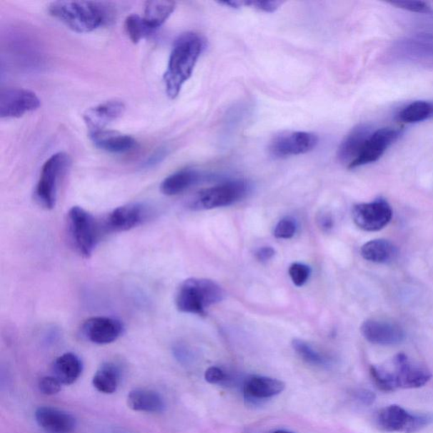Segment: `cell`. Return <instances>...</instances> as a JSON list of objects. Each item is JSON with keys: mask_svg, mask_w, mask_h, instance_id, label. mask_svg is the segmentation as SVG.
I'll list each match as a JSON object with an SVG mask.
<instances>
[{"mask_svg": "<svg viewBox=\"0 0 433 433\" xmlns=\"http://www.w3.org/2000/svg\"><path fill=\"white\" fill-rule=\"evenodd\" d=\"M176 9V3L164 0H151L145 3L144 20L154 31L162 26Z\"/></svg>", "mask_w": 433, "mask_h": 433, "instance_id": "obj_24", "label": "cell"}, {"mask_svg": "<svg viewBox=\"0 0 433 433\" xmlns=\"http://www.w3.org/2000/svg\"><path fill=\"white\" fill-rule=\"evenodd\" d=\"M41 101L34 91L9 87L0 91V117L21 118L40 107Z\"/></svg>", "mask_w": 433, "mask_h": 433, "instance_id": "obj_11", "label": "cell"}, {"mask_svg": "<svg viewBox=\"0 0 433 433\" xmlns=\"http://www.w3.org/2000/svg\"><path fill=\"white\" fill-rule=\"evenodd\" d=\"M283 1H262V0H252V1H243V6H247L255 10L266 12L273 13L279 10L283 6Z\"/></svg>", "mask_w": 433, "mask_h": 433, "instance_id": "obj_34", "label": "cell"}, {"mask_svg": "<svg viewBox=\"0 0 433 433\" xmlns=\"http://www.w3.org/2000/svg\"><path fill=\"white\" fill-rule=\"evenodd\" d=\"M361 332L368 342L386 347L402 344L405 337L404 330L399 325L380 320L364 322Z\"/></svg>", "mask_w": 433, "mask_h": 433, "instance_id": "obj_15", "label": "cell"}, {"mask_svg": "<svg viewBox=\"0 0 433 433\" xmlns=\"http://www.w3.org/2000/svg\"><path fill=\"white\" fill-rule=\"evenodd\" d=\"M354 397L366 407H370L376 400V394L368 389H359L354 393Z\"/></svg>", "mask_w": 433, "mask_h": 433, "instance_id": "obj_36", "label": "cell"}, {"mask_svg": "<svg viewBox=\"0 0 433 433\" xmlns=\"http://www.w3.org/2000/svg\"><path fill=\"white\" fill-rule=\"evenodd\" d=\"M225 379L224 372L219 367H209L205 372V379L211 384H219Z\"/></svg>", "mask_w": 433, "mask_h": 433, "instance_id": "obj_35", "label": "cell"}, {"mask_svg": "<svg viewBox=\"0 0 433 433\" xmlns=\"http://www.w3.org/2000/svg\"><path fill=\"white\" fill-rule=\"evenodd\" d=\"M35 418L44 430L52 433H68L75 429L76 421L71 414L52 407L36 409Z\"/></svg>", "mask_w": 433, "mask_h": 433, "instance_id": "obj_18", "label": "cell"}, {"mask_svg": "<svg viewBox=\"0 0 433 433\" xmlns=\"http://www.w3.org/2000/svg\"><path fill=\"white\" fill-rule=\"evenodd\" d=\"M389 4L411 12L429 14L433 11L429 4L424 1H417V0H398V1H393Z\"/></svg>", "mask_w": 433, "mask_h": 433, "instance_id": "obj_31", "label": "cell"}, {"mask_svg": "<svg viewBox=\"0 0 433 433\" xmlns=\"http://www.w3.org/2000/svg\"><path fill=\"white\" fill-rule=\"evenodd\" d=\"M49 12L77 34L99 29L110 16L103 4L91 1H55L49 4Z\"/></svg>", "mask_w": 433, "mask_h": 433, "instance_id": "obj_3", "label": "cell"}, {"mask_svg": "<svg viewBox=\"0 0 433 433\" xmlns=\"http://www.w3.org/2000/svg\"><path fill=\"white\" fill-rule=\"evenodd\" d=\"M400 121L418 123L433 118V103L429 101H416L404 107L398 114Z\"/></svg>", "mask_w": 433, "mask_h": 433, "instance_id": "obj_27", "label": "cell"}, {"mask_svg": "<svg viewBox=\"0 0 433 433\" xmlns=\"http://www.w3.org/2000/svg\"><path fill=\"white\" fill-rule=\"evenodd\" d=\"M364 259L375 264H387L397 256V249L386 239H373L361 249Z\"/></svg>", "mask_w": 433, "mask_h": 433, "instance_id": "obj_25", "label": "cell"}, {"mask_svg": "<svg viewBox=\"0 0 433 433\" xmlns=\"http://www.w3.org/2000/svg\"><path fill=\"white\" fill-rule=\"evenodd\" d=\"M82 334L96 344H108L121 337L124 325L119 320L107 317H94L82 325Z\"/></svg>", "mask_w": 433, "mask_h": 433, "instance_id": "obj_14", "label": "cell"}, {"mask_svg": "<svg viewBox=\"0 0 433 433\" xmlns=\"http://www.w3.org/2000/svg\"><path fill=\"white\" fill-rule=\"evenodd\" d=\"M377 425L387 432L416 433L433 421L430 414H414L399 405L392 404L377 414Z\"/></svg>", "mask_w": 433, "mask_h": 433, "instance_id": "obj_8", "label": "cell"}, {"mask_svg": "<svg viewBox=\"0 0 433 433\" xmlns=\"http://www.w3.org/2000/svg\"><path fill=\"white\" fill-rule=\"evenodd\" d=\"M71 163L67 154L57 153L50 156L41 168L35 198L44 209L51 210L56 204L59 182L67 173Z\"/></svg>", "mask_w": 433, "mask_h": 433, "instance_id": "obj_6", "label": "cell"}, {"mask_svg": "<svg viewBox=\"0 0 433 433\" xmlns=\"http://www.w3.org/2000/svg\"><path fill=\"white\" fill-rule=\"evenodd\" d=\"M319 144L314 133L307 131L283 132L273 138L269 151L273 158L282 159L289 156L309 153Z\"/></svg>", "mask_w": 433, "mask_h": 433, "instance_id": "obj_9", "label": "cell"}, {"mask_svg": "<svg viewBox=\"0 0 433 433\" xmlns=\"http://www.w3.org/2000/svg\"><path fill=\"white\" fill-rule=\"evenodd\" d=\"M126 110L122 101L110 100L86 110L83 119L90 133L104 130L110 123L121 117Z\"/></svg>", "mask_w": 433, "mask_h": 433, "instance_id": "obj_16", "label": "cell"}, {"mask_svg": "<svg viewBox=\"0 0 433 433\" xmlns=\"http://www.w3.org/2000/svg\"><path fill=\"white\" fill-rule=\"evenodd\" d=\"M165 156L166 153L164 149L156 151L155 154L151 156L149 161H147L146 165H154L155 164H158Z\"/></svg>", "mask_w": 433, "mask_h": 433, "instance_id": "obj_38", "label": "cell"}, {"mask_svg": "<svg viewBox=\"0 0 433 433\" xmlns=\"http://www.w3.org/2000/svg\"><path fill=\"white\" fill-rule=\"evenodd\" d=\"M392 216V209L388 201L382 198L369 204L356 205L352 211L354 224L365 232H379L385 228Z\"/></svg>", "mask_w": 433, "mask_h": 433, "instance_id": "obj_12", "label": "cell"}, {"mask_svg": "<svg viewBox=\"0 0 433 433\" xmlns=\"http://www.w3.org/2000/svg\"><path fill=\"white\" fill-rule=\"evenodd\" d=\"M285 384L282 381L268 377L253 376L244 384L246 399L252 404L274 397L283 392Z\"/></svg>", "mask_w": 433, "mask_h": 433, "instance_id": "obj_17", "label": "cell"}, {"mask_svg": "<svg viewBox=\"0 0 433 433\" xmlns=\"http://www.w3.org/2000/svg\"><path fill=\"white\" fill-rule=\"evenodd\" d=\"M128 407L135 412L149 413L162 412L165 407L161 395L149 389H135L131 391L127 398Z\"/></svg>", "mask_w": 433, "mask_h": 433, "instance_id": "obj_22", "label": "cell"}, {"mask_svg": "<svg viewBox=\"0 0 433 433\" xmlns=\"http://www.w3.org/2000/svg\"><path fill=\"white\" fill-rule=\"evenodd\" d=\"M402 131L394 128H382L372 133L357 159L348 166L349 169L374 163L387 149L402 136Z\"/></svg>", "mask_w": 433, "mask_h": 433, "instance_id": "obj_13", "label": "cell"}, {"mask_svg": "<svg viewBox=\"0 0 433 433\" xmlns=\"http://www.w3.org/2000/svg\"><path fill=\"white\" fill-rule=\"evenodd\" d=\"M40 392L45 395L56 394L61 390L62 384L54 376L41 377L39 382Z\"/></svg>", "mask_w": 433, "mask_h": 433, "instance_id": "obj_33", "label": "cell"}, {"mask_svg": "<svg viewBox=\"0 0 433 433\" xmlns=\"http://www.w3.org/2000/svg\"><path fill=\"white\" fill-rule=\"evenodd\" d=\"M149 209L141 204H129L116 207L100 221L103 233L126 232L140 227L149 216Z\"/></svg>", "mask_w": 433, "mask_h": 433, "instance_id": "obj_10", "label": "cell"}, {"mask_svg": "<svg viewBox=\"0 0 433 433\" xmlns=\"http://www.w3.org/2000/svg\"><path fill=\"white\" fill-rule=\"evenodd\" d=\"M289 274L294 285L298 287H303L310 277L311 269L309 267L303 264H293L289 267Z\"/></svg>", "mask_w": 433, "mask_h": 433, "instance_id": "obj_30", "label": "cell"}, {"mask_svg": "<svg viewBox=\"0 0 433 433\" xmlns=\"http://www.w3.org/2000/svg\"><path fill=\"white\" fill-rule=\"evenodd\" d=\"M205 47V41L196 32H186L174 41L167 70L164 76L166 94L176 99L193 71Z\"/></svg>", "mask_w": 433, "mask_h": 433, "instance_id": "obj_1", "label": "cell"}, {"mask_svg": "<svg viewBox=\"0 0 433 433\" xmlns=\"http://www.w3.org/2000/svg\"><path fill=\"white\" fill-rule=\"evenodd\" d=\"M320 223L322 228L324 229L329 230L333 227V219L329 215L322 216Z\"/></svg>", "mask_w": 433, "mask_h": 433, "instance_id": "obj_39", "label": "cell"}, {"mask_svg": "<svg viewBox=\"0 0 433 433\" xmlns=\"http://www.w3.org/2000/svg\"><path fill=\"white\" fill-rule=\"evenodd\" d=\"M297 232V224L290 218L281 219L274 229V236L279 239H290Z\"/></svg>", "mask_w": 433, "mask_h": 433, "instance_id": "obj_32", "label": "cell"}, {"mask_svg": "<svg viewBox=\"0 0 433 433\" xmlns=\"http://www.w3.org/2000/svg\"><path fill=\"white\" fill-rule=\"evenodd\" d=\"M224 292L220 285L206 279H189L179 285L176 305L179 312L205 316L211 306L223 301Z\"/></svg>", "mask_w": 433, "mask_h": 433, "instance_id": "obj_4", "label": "cell"}, {"mask_svg": "<svg viewBox=\"0 0 433 433\" xmlns=\"http://www.w3.org/2000/svg\"><path fill=\"white\" fill-rule=\"evenodd\" d=\"M372 132V127L368 124H360L354 127L339 147L337 155L340 162L349 165L354 162Z\"/></svg>", "mask_w": 433, "mask_h": 433, "instance_id": "obj_19", "label": "cell"}, {"mask_svg": "<svg viewBox=\"0 0 433 433\" xmlns=\"http://www.w3.org/2000/svg\"><path fill=\"white\" fill-rule=\"evenodd\" d=\"M67 229L72 246L81 257L89 258L102 234L100 221L81 206L71 207L67 214Z\"/></svg>", "mask_w": 433, "mask_h": 433, "instance_id": "obj_5", "label": "cell"}, {"mask_svg": "<svg viewBox=\"0 0 433 433\" xmlns=\"http://www.w3.org/2000/svg\"><path fill=\"white\" fill-rule=\"evenodd\" d=\"M370 374L377 388L384 392L422 388L432 377L429 370L412 363L404 354H399L394 358L393 370L372 366Z\"/></svg>", "mask_w": 433, "mask_h": 433, "instance_id": "obj_2", "label": "cell"}, {"mask_svg": "<svg viewBox=\"0 0 433 433\" xmlns=\"http://www.w3.org/2000/svg\"><path fill=\"white\" fill-rule=\"evenodd\" d=\"M292 347L298 354V356L307 363L313 366H326L328 365V359L322 356L320 353L315 351L309 344L305 341L294 339L292 341Z\"/></svg>", "mask_w": 433, "mask_h": 433, "instance_id": "obj_29", "label": "cell"}, {"mask_svg": "<svg viewBox=\"0 0 433 433\" xmlns=\"http://www.w3.org/2000/svg\"><path fill=\"white\" fill-rule=\"evenodd\" d=\"M201 174L193 169H185L170 174L160 185V191L165 196H176L196 185L201 181Z\"/></svg>", "mask_w": 433, "mask_h": 433, "instance_id": "obj_21", "label": "cell"}, {"mask_svg": "<svg viewBox=\"0 0 433 433\" xmlns=\"http://www.w3.org/2000/svg\"><path fill=\"white\" fill-rule=\"evenodd\" d=\"M274 433H294V432H289V431H284V430H279V431H276Z\"/></svg>", "mask_w": 433, "mask_h": 433, "instance_id": "obj_40", "label": "cell"}, {"mask_svg": "<svg viewBox=\"0 0 433 433\" xmlns=\"http://www.w3.org/2000/svg\"><path fill=\"white\" fill-rule=\"evenodd\" d=\"M250 191V184L242 179L224 182L197 192L190 201L189 207L200 211L230 206L244 199Z\"/></svg>", "mask_w": 433, "mask_h": 433, "instance_id": "obj_7", "label": "cell"}, {"mask_svg": "<svg viewBox=\"0 0 433 433\" xmlns=\"http://www.w3.org/2000/svg\"><path fill=\"white\" fill-rule=\"evenodd\" d=\"M275 255V250L273 247H264L258 249L256 252V257L258 261L266 262L271 259Z\"/></svg>", "mask_w": 433, "mask_h": 433, "instance_id": "obj_37", "label": "cell"}, {"mask_svg": "<svg viewBox=\"0 0 433 433\" xmlns=\"http://www.w3.org/2000/svg\"><path fill=\"white\" fill-rule=\"evenodd\" d=\"M124 29H126L129 39L135 44L153 32L146 26L144 17L136 15V14H131L126 17V21H124Z\"/></svg>", "mask_w": 433, "mask_h": 433, "instance_id": "obj_28", "label": "cell"}, {"mask_svg": "<svg viewBox=\"0 0 433 433\" xmlns=\"http://www.w3.org/2000/svg\"><path fill=\"white\" fill-rule=\"evenodd\" d=\"M121 373L113 363H105L96 371L94 377L93 384L100 393L111 394L117 390Z\"/></svg>", "mask_w": 433, "mask_h": 433, "instance_id": "obj_26", "label": "cell"}, {"mask_svg": "<svg viewBox=\"0 0 433 433\" xmlns=\"http://www.w3.org/2000/svg\"><path fill=\"white\" fill-rule=\"evenodd\" d=\"M54 377L62 384L71 385L79 379L82 372L81 359L73 353H66L54 363Z\"/></svg>", "mask_w": 433, "mask_h": 433, "instance_id": "obj_23", "label": "cell"}, {"mask_svg": "<svg viewBox=\"0 0 433 433\" xmlns=\"http://www.w3.org/2000/svg\"><path fill=\"white\" fill-rule=\"evenodd\" d=\"M93 144L100 150L111 154H124L134 149L136 141L131 136L114 131L103 130L90 133Z\"/></svg>", "mask_w": 433, "mask_h": 433, "instance_id": "obj_20", "label": "cell"}]
</instances>
